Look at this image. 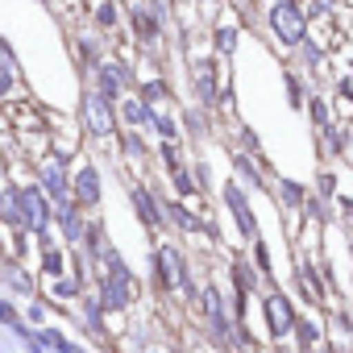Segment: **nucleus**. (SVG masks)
<instances>
[{
    "mask_svg": "<svg viewBox=\"0 0 353 353\" xmlns=\"http://www.w3.org/2000/svg\"><path fill=\"white\" fill-rule=\"evenodd\" d=\"M262 316H266V332H270V341H287V336H295L299 316H295V307H291V299H287L283 291H270V295L262 299Z\"/></svg>",
    "mask_w": 353,
    "mask_h": 353,
    "instance_id": "f257e3e1",
    "label": "nucleus"
},
{
    "mask_svg": "<svg viewBox=\"0 0 353 353\" xmlns=\"http://www.w3.org/2000/svg\"><path fill=\"white\" fill-rule=\"evenodd\" d=\"M270 26H274V34H279L287 46H295V42L303 38V13H299L295 0H283V5L270 9Z\"/></svg>",
    "mask_w": 353,
    "mask_h": 353,
    "instance_id": "f03ea898",
    "label": "nucleus"
},
{
    "mask_svg": "<svg viewBox=\"0 0 353 353\" xmlns=\"http://www.w3.org/2000/svg\"><path fill=\"white\" fill-rule=\"evenodd\" d=\"M83 121L92 133H112V117H108V100L104 96H88L83 104Z\"/></svg>",
    "mask_w": 353,
    "mask_h": 353,
    "instance_id": "7ed1b4c3",
    "label": "nucleus"
},
{
    "mask_svg": "<svg viewBox=\"0 0 353 353\" xmlns=\"http://www.w3.org/2000/svg\"><path fill=\"white\" fill-rule=\"evenodd\" d=\"M295 345H299V353L320 349V345H324V328H320L312 316H299V324H295Z\"/></svg>",
    "mask_w": 353,
    "mask_h": 353,
    "instance_id": "20e7f679",
    "label": "nucleus"
},
{
    "mask_svg": "<svg viewBox=\"0 0 353 353\" xmlns=\"http://www.w3.org/2000/svg\"><path fill=\"white\" fill-rule=\"evenodd\" d=\"M225 196H229V208H233V216L241 221V233H245V237H254V216H250V208H245V196H241L237 188H229Z\"/></svg>",
    "mask_w": 353,
    "mask_h": 353,
    "instance_id": "39448f33",
    "label": "nucleus"
},
{
    "mask_svg": "<svg viewBox=\"0 0 353 353\" xmlns=\"http://www.w3.org/2000/svg\"><path fill=\"white\" fill-rule=\"evenodd\" d=\"M158 262H162V283H166V287H179V283H183L179 254H174V250H162V254H158Z\"/></svg>",
    "mask_w": 353,
    "mask_h": 353,
    "instance_id": "423d86ee",
    "label": "nucleus"
},
{
    "mask_svg": "<svg viewBox=\"0 0 353 353\" xmlns=\"http://www.w3.org/2000/svg\"><path fill=\"white\" fill-rule=\"evenodd\" d=\"M21 204H26L30 225H34V229H42V225H46V200H42V192H26V196H21Z\"/></svg>",
    "mask_w": 353,
    "mask_h": 353,
    "instance_id": "0eeeda50",
    "label": "nucleus"
},
{
    "mask_svg": "<svg viewBox=\"0 0 353 353\" xmlns=\"http://www.w3.org/2000/svg\"><path fill=\"white\" fill-rule=\"evenodd\" d=\"M75 192H79V200H83V204H96V200H100V183H96V170H83V174H79Z\"/></svg>",
    "mask_w": 353,
    "mask_h": 353,
    "instance_id": "6e6552de",
    "label": "nucleus"
},
{
    "mask_svg": "<svg viewBox=\"0 0 353 353\" xmlns=\"http://www.w3.org/2000/svg\"><path fill=\"white\" fill-rule=\"evenodd\" d=\"M137 208H141V216H145V221H158V208L150 204V196H145V192H137Z\"/></svg>",
    "mask_w": 353,
    "mask_h": 353,
    "instance_id": "1a4fd4ad",
    "label": "nucleus"
},
{
    "mask_svg": "<svg viewBox=\"0 0 353 353\" xmlns=\"http://www.w3.org/2000/svg\"><path fill=\"white\" fill-rule=\"evenodd\" d=\"M46 179H50L54 188L63 183V162H59V158H54V162H46Z\"/></svg>",
    "mask_w": 353,
    "mask_h": 353,
    "instance_id": "9d476101",
    "label": "nucleus"
},
{
    "mask_svg": "<svg viewBox=\"0 0 353 353\" xmlns=\"http://www.w3.org/2000/svg\"><path fill=\"white\" fill-rule=\"evenodd\" d=\"M46 270H50V274H59V270H63V258H59V250H46Z\"/></svg>",
    "mask_w": 353,
    "mask_h": 353,
    "instance_id": "9b49d317",
    "label": "nucleus"
},
{
    "mask_svg": "<svg viewBox=\"0 0 353 353\" xmlns=\"http://www.w3.org/2000/svg\"><path fill=\"white\" fill-rule=\"evenodd\" d=\"M221 50H233V30H221Z\"/></svg>",
    "mask_w": 353,
    "mask_h": 353,
    "instance_id": "f8f14e48",
    "label": "nucleus"
}]
</instances>
